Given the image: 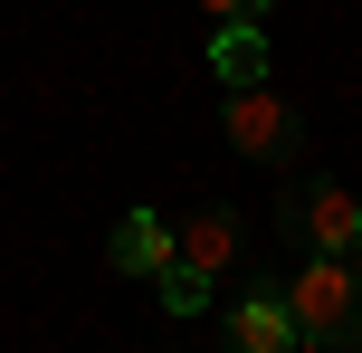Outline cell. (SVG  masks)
I'll return each mask as SVG.
<instances>
[{
	"mask_svg": "<svg viewBox=\"0 0 362 353\" xmlns=\"http://www.w3.org/2000/svg\"><path fill=\"white\" fill-rule=\"evenodd\" d=\"M296 316V344H325V353H362V267L334 258V248H315L305 277L276 287Z\"/></svg>",
	"mask_w": 362,
	"mask_h": 353,
	"instance_id": "cell-1",
	"label": "cell"
},
{
	"mask_svg": "<svg viewBox=\"0 0 362 353\" xmlns=\"http://www.w3.org/2000/svg\"><path fill=\"white\" fill-rule=\"evenodd\" d=\"M219 134L238 153H257V163H286L296 134H305V105L286 86H267V76H248V86H219Z\"/></svg>",
	"mask_w": 362,
	"mask_h": 353,
	"instance_id": "cell-2",
	"label": "cell"
},
{
	"mask_svg": "<svg viewBox=\"0 0 362 353\" xmlns=\"http://www.w3.org/2000/svg\"><path fill=\"white\" fill-rule=\"evenodd\" d=\"M276 220H286V239H305V248H334V258H353V229H362V201L344 182H286V201H276Z\"/></svg>",
	"mask_w": 362,
	"mask_h": 353,
	"instance_id": "cell-3",
	"label": "cell"
},
{
	"mask_svg": "<svg viewBox=\"0 0 362 353\" xmlns=\"http://www.w3.org/2000/svg\"><path fill=\"white\" fill-rule=\"evenodd\" d=\"M105 258L124 267V277H163V267L181 258V239H172V220H153V210H124L115 239H105Z\"/></svg>",
	"mask_w": 362,
	"mask_h": 353,
	"instance_id": "cell-4",
	"label": "cell"
},
{
	"mask_svg": "<svg viewBox=\"0 0 362 353\" xmlns=\"http://www.w3.org/2000/svg\"><path fill=\"white\" fill-rule=\"evenodd\" d=\"M229 344H238V353H296V316H286V296H276V287H248V296L229 306Z\"/></svg>",
	"mask_w": 362,
	"mask_h": 353,
	"instance_id": "cell-5",
	"label": "cell"
},
{
	"mask_svg": "<svg viewBox=\"0 0 362 353\" xmlns=\"http://www.w3.org/2000/svg\"><path fill=\"white\" fill-rule=\"evenodd\" d=\"M210 76H219V86L267 76V38H257V19H210Z\"/></svg>",
	"mask_w": 362,
	"mask_h": 353,
	"instance_id": "cell-6",
	"label": "cell"
},
{
	"mask_svg": "<svg viewBox=\"0 0 362 353\" xmlns=\"http://www.w3.org/2000/svg\"><path fill=\"white\" fill-rule=\"evenodd\" d=\"M172 239H181V258H191L200 277H229V267H238V220H229V210H191Z\"/></svg>",
	"mask_w": 362,
	"mask_h": 353,
	"instance_id": "cell-7",
	"label": "cell"
},
{
	"mask_svg": "<svg viewBox=\"0 0 362 353\" xmlns=\"http://www.w3.org/2000/svg\"><path fill=\"white\" fill-rule=\"evenodd\" d=\"M153 287H163V306H172V316H200V306H210V287H219V277H200L191 258H172V267H163V277H153Z\"/></svg>",
	"mask_w": 362,
	"mask_h": 353,
	"instance_id": "cell-8",
	"label": "cell"
},
{
	"mask_svg": "<svg viewBox=\"0 0 362 353\" xmlns=\"http://www.w3.org/2000/svg\"><path fill=\"white\" fill-rule=\"evenodd\" d=\"M200 10H210V19H267L276 0H200Z\"/></svg>",
	"mask_w": 362,
	"mask_h": 353,
	"instance_id": "cell-9",
	"label": "cell"
},
{
	"mask_svg": "<svg viewBox=\"0 0 362 353\" xmlns=\"http://www.w3.org/2000/svg\"><path fill=\"white\" fill-rule=\"evenodd\" d=\"M353 258H362V229H353Z\"/></svg>",
	"mask_w": 362,
	"mask_h": 353,
	"instance_id": "cell-10",
	"label": "cell"
}]
</instances>
